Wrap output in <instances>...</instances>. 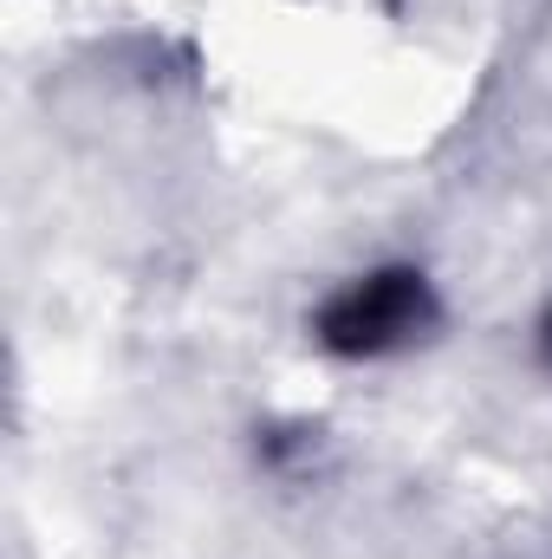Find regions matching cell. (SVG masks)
<instances>
[{
    "instance_id": "obj_1",
    "label": "cell",
    "mask_w": 552,
    "mask_h": 559,
    "mask_svg": "<svg viewBox=\"0 0 552 559\" xmlns=\"http://www.w3.org/2000/svg\"><path fill=\"white\" fill-rule=\"evenodd\" d=\"M429 319H435L429 280L410 274V267H384V274H371V280H351L319 312V345L338 352V358H377V352L410 345Z\"/></svg>"
},
{
    "instance_id": "obj_2",
    "label": "cell",
    "mask_w": 552,
    "mask_h": 559,
    "mask_svg": "<svg viewBox=\"0 0 552 559\" xmlns=\"http://www.w3.org/2000/svg\"><path fill=\"white\" fill-rule=\"evenodd\" d=\"M547 352H552V332H547Z\"/></svg>"
}]
</instances>
